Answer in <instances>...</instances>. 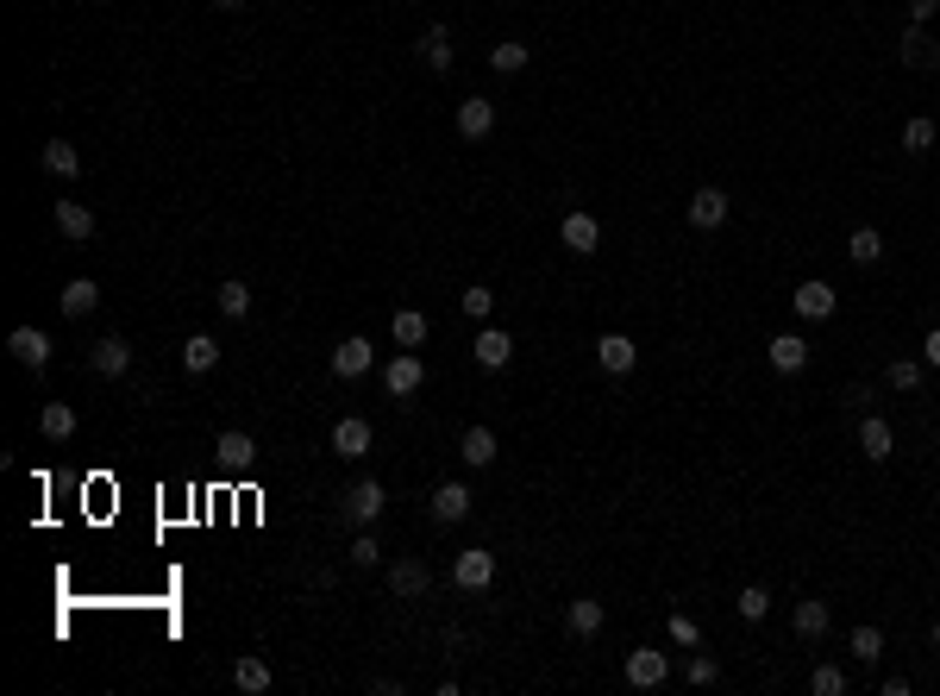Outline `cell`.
Listing matches in <instances>:
<instances>
[{
	"label": "cell",
	"mask_w": 940,
	"mask_h": 696,
	"mask_svg": "<svg viewBox=\"0 0 940 696\" xmlns=\"http://www.w3.org/2000/svg\"><path fill=\"white\" fill-rule=\"evenodd\" d=\"M339 521H351V527H376V521H383V483H376V477L351 483V490L339 496Z\"/></svg>",
	"instance_id": "6da1fadb"
},
{
	"label": "cell",
	"mask_w": 940,
	"mask_h": 696,
	"mask_svg": "<svg viewBox=\"0 0 940 696\" xmlns=\"http://www.w3.org/2000/svg\"><path fill=\"white\" fill-rule=\"evenodd\" d=\"M452 584H458V590H489V584H496V552H489V546H470V552H458V565H452Z\"/></svg>",
	"instance_id": "7a4b0ae2"
},
{
	"label": "cell",
	"mask_w": 940,
	"mask_h": 696,
	"mask_svg": "<svg viewBox=\"0 0 940 696\" xmlns=\"http://www.w3.org/2000/svg\"><path fill=\"white\" fill-rule=\"evenodd\" d=\"M420 383H427V364H420L414 352H395V358L383 364V389H389L395 402H408V396H414Z\"/></svg>",
	"instance_id": "3957f363"
},
{
	"label": "cell",
	"mask_w": 940,
	"mask_h": 696,
	"mask_svg": "<svg viewBox=\"0 0 940 696\" xmlns=\"http://www.w3.org/2000/svg\"><path fill=\"white\" fill-rule=\"evenodd\" d=\"M596 364L608 370V377H627V370L640 364V345H633L627 333H602L596 339Z\"/></svg>",
	"instance_id": "277c9868"
},
{
	"label": "cell",
	"mask_w": 940,
	"mask_h": 696,
	"mask_svg": "<svg viewBox=\"0 0 940 696\" xmlns=\"http://www.w3.org/2000/svg\"><path fill=\"white\" fill-rule=\"evenodd\" d=\"M665 678H671V659H665V653H652V646L627 653V684H633V690H658Z\"/></svg>",
	"instance_id": "5b68a950"
},
{
	"label": "cell",
	"mask_w": 940,
	"mask_h": 696,
	"mask_svg": "<svg viewBox=\"0 0 940 696\" xmlns=\"http://www.w3.org/2000/svg\"><path fill=\"white\" fill-rule=\"evenodd\" d=\"M376 364V345L364 339V333H351V339H339V352H333V377H364V370Z\"/></svg>",
	"instance_id": "8992f818"
},
{
	"label": "cell",
	"mask_w": 940,
	"mask_h": 696,
	"mask_svg": "<svg viewBox=\"0 0 940 696\" xmlns=\"http://www.w3.org/2000/svg\"><path fill=\"white\" fill-rule=\"evenodd\" d=\"M834 301H840V295H834L828 283H821V276H809V283H796V295H790V308L803 314V320H828V314H834Z\"/></svg>",
	"instance_id": "52a82bcc"
},
{
	"label": "cell",
	"mask_w": 940,
	"mask_h": 696,
	"mask_svg": "<svg viewBox=\"0 0 940 696\" xmlns=\"http://www.w3.org/2000/svg\"><path fill=\"white\" fill-rule=\"evenodd\" d=\"M859 452L872 458V464H890V452H897V433H890L884 414H865V421H859Z\"/></svg>",
	"instance_id": "ba28073f"
},
{
	"label": "cell",
	"mask_w": 940,
	"mask_h": 696,
	"mask_svg": "<svg viewBox=\"0 0 940 696\" xmlns=\"http://www.w3.org/2000/svg\"><path fill=\"white\" fill-rule=\"evenodd\" d=\"M7 352L26 364V370H44V364H51V339H44L38 327H13V333H7Z\"/></svg>",
	"instance_id": "9c48e42d"
},
{
	"label": "cell",
	"mask_w": 940,
	"mask_h": 696,
	"mask_svg": "<svg viewBox=\"0 0 940 696\" xmlns=\"http://www.w3.org/2000/svg\"><path fill=\"white\" fill-rule=\"evenodd\" d=\"M427 584H433V571L420 565V559H395V565H389V590L402 596V602H414V596H427Z\"/></svg>",
	"instance_id": "30bf717a"
},
{
	"label": "cell",
	"mask_w": 940,
	"mask_h": 696,
	"mask_svg": "<svg viewBox=\"0 0 940 696\" xmlns=\"http://www.w3.org/2000/svg\"><path fill=\"white\" fill-rule=\"evenodd\" d=\"M470 358H477L483 370H508V358H514V339H508L502 327H483V333H477V345H470Z\"/></svg>",
	"instance_id": "8fae6325"
},
{
	"label": "cell",
	"mask_w": 940,
	"mask_h": 696,
	"mask_svg": "<svg viewBox=\"0 0 940 696\" xmlns=\"http://www.w3.org/2000/svg\"><path fill=\"white\" fill-rule=\"evenodd\" d=\"M903 63L909 69H940V38L928 26H909L903 32Z\"/></svg>",
	"instance_id": "7c38bea8"
},
{
	"label": "cell",
	"mask_w": 940,
	"mask_h": 696,
	"mask_svg": "<svg viewBox=\"0 0 940 696\" xmlns=\"http://www.w3.org/2000/svg\"><path fill=\"white\" fill-rule=\"evenodd\" d=\"M458 132L464 138H489V132H496V101H483V95L458 101Z\"/></svg>",
	"instance_id": "4fadbf2b"
},
{
	"label": "cell",
	"mask_w": 940,
	"mask_h": 696,
	"mask_svg": "<svg viewBox=\"0 0 940 696\" xmlns=\"http://www.w3.org/2000/svg\"><path fill=\"white\" fill-rule=\"evenodd\" d=\"M214 452H220V464H226V471H251V464H257V439L226 427V433L214 439Z\"/></svg>",
	"instance_id": "5bb4252c"
},
{
	"label": "cell",
	"mask_w": 940,
	"mask_h": 696,
	"mask_svg": "<svg viewBox=\"0 0 940 696\" xmlns=\"http://www.w3.org/2000/svg\"><path fill=\"white\" fill-rule=\"evenodd\" d=\"M214 364H220V339H214V333H188V345H182V370H188V377H207Z\"/></svg>",
	"instance_id": "9a60e30c"
},
{
	"label": "cell",
	"mask_w": 940,
	"mask_h": 696,
	"mask_svg": "<svg viewBox=\"0 0 940 696\" xmlns=\"http://www.w3.org/2000/svg\"><path fill=\"white\" fill-rule=\"evenodd\" d=\"M458 458L470 464V471H489V464H496V433H489V427H464Z\"/></svg>",
	"instance_id": "2e32d148"
},
{
	"label": "cell",
	"mask_w": 940,
	"mask_h": 696,
	"mask_svg": "<svg viewBox=\"0 0 940 696\" xmlns=\"http://www.w3.org/2000/svg\"><path fill=\"white\" fill-rule=\"evenodd\" d=\"M558 232H564V245H571L577 258H590V251L602 245V226H596V214H564V226H558Z\"/></svg>",
	"instance_id": "e0dca14e"
},
{
	"label": "cell",
	"mask_w": 940,
	"mask_h": 696,
	"mask_svg": "<svg viewBox=\"0 0 940 696\" xmlns=\"http://www.w3.org/2000/svg\"><path fill=\"white\" fill-rule=\"evenodd\" d=\"M57 308H63L69 320H82V314H94V308H101V289H94V276H76V283H63Z\"/></svg>",
	"instance_id": "ac0fdd59"
},
{
	"label": "cell",
	"mask_w": 940,
	"mask_h": 696,
	"mask_svg": "<svg viewBox=\"0 0 940 696\" xmlns=\"http://www.w3.org/2000/svg\"><path fill=\"white\" fill-rule=\"evenodd\" d=\"M765 358H771V370H784V377H796V370L809 364V345L796 339V333H778V339L765 345Z\"/></svg>",
	"instance_id": "d6986e66"
},
{
	"label": "cell",
	"mask_w": 940,
	"mask_h": 696,
	"mask_svg": "<svg viewBox=\"0 0 940 696\" xmlns=\"http://www.w3.org/2000/svg\"><path fill=\"white\" fill-rule=\"evenodd\" d=\"M721 220H727V195H721V189H696V195H690V226H696V232H715Z\"/></svg>",
	"instance_id": "ffe728a7"
},
{
	"label": "cell",
	"mask_w": 940,
	"mask_h": 696,
	"mask_svg": "<svg viewBox=\"0 0 940 696\" xmlns=\"http://www.w3.org/2000/svg\"><path fill=\"white\" fill-rule=\"evenodd\" d=\"M464 515H470V490H464V483H439V490H433V521L452 527Z\"/></svg>",
	"instance_id": "44dd1931"
},
{
	"label": "cell",
	"mask_w": 940,
	"mask_h": 696,
	"mask_svg": "<svg viewBox=\"0 0 940 696\" xmlns=\"http://www.w3.org/2000/svg\"><path fill=\"white\" fill-rule=\"evenodd\" d=\"M333 452H339V458H364V452H370V421L345 414V421L333 427Z\"/></svg>",
	"instance_id": "7402d4cb"
},
{
	"label": "cell",
	"mask_w": 940,
	"mask_h": 696,
	"mask_svg": "<svg viewBox=\"0 0 940 696\" xmlns=\"http://www.w3.org/2000/svg\"><path fill=\"white\" fill-rule=\"evenodd\" d=\"M88 364L101 370V377H126V370H132V345H126V339H101V345L88 352Z\"/></svg>",
	"instance_id": "603a6c76"
},
{
	"label": "cell",
	"mask_w": 940,
	"mask_h": 696,
	"mask_svg": "<svg viewBox=\"0 0 940 696\" xmlns=\"http://www.w3.org/2000/svg\"><path fill=\"white\" fill-rule=\"evenodd\" d=\"M38 164L51 170V176H63V182H69V176H82V151L69 145V138H51V145L38 151Z\"/></svg>",
	"instance_id": "cb8c5ba5"
},
{
	"label": "cell",
	"mask_w": 940,
	"mask_h": 696,
	"mask_svg": "<svg viewBox=\"0 0 940 696\" xmlns=\"http://www.w3.org/2000/svg\"><path fill=\"white\" fill-rule=\"evenodd\" d=\"M828 602H796V615H790V628H796V640H821L828 634Z\"/></svg>",
	"instance_id": "d4e9b609"
},
{
	"label": "cell",
	"mask_w": 940,
	"mask_h": 696,
	"mask_svg": "<svg viewBox=\"0 0 940 696\" xmlns=\"http://www.w3.org/2000/svg\"><path fill=\"white\" fill-rule=\"evenodd\" d=\"M564 628H571L577 640H590V634H602V602H590V596H577L571 609H564Z\"/></svg>",
	"instance_id": "484cf974"
},
{
	"label": "cell",
	"mask_w": 940,
	"mask_h": 696,
	"mask_svg": "<svg viewBox=\"0 0 940 696\" xmlns=\"http://www.w3.org/2000/svg\"><path fill=\"white\" fill-rule=\"evenodd\" d=\"M232 684H239L245 696H264V690H270V665L257 659V653H239V665H232Z\"/></svg>",
	"instance_id": "4316f807"
},
{
	"label": "cell",
	"mask_w": 940,
	"mask_h": 696,
	"mask_svg": "<svg viewBox=\"0 0 940 696\" xmlns=\"http://www.w3.org/2000/svg\"><path fill=\"white\" fill-rule=\"evenodd\" d=\"M57 232H63V239H88V232H94V207L57 201Z\"/></svg>",
	"instance_id": "83f0119b"
},
{
	"label": "cell",
	"mask_w": 940,
	"mask_h": 696,
	"mask_svg": "<svg viewBox=\"0 0 940 696\" xmlns=\"http://www.w3.org/2000/svg\"><path fill=\"white\" fill-rule=\"evenodd\" d=\"M38 433L44 439H69V433H76V408H69V402H44L38 408Z\"/></svg>",
	"instance_id": "f1b7e54d"
},
{
	"label": "cell",
	"mask_w": 940,
	"mask_h": 696,
	"mask_svg": "<svg viewBox=\"0 0 940 696\" xmlns=\"http://www.w3.org/2000/svg\"><path fill=\"white\" fill-rule=\"evenodd\" d=\"M846 258H853V264H878L884 258V232L878 226H859L853 239H846Z\"/></svg>",
	"instance_id": "f546056e"
},
{
	"label": "cell",
	"mask_w": 940,
	"mask_h": 696,
	"mask_svg": "<svg viewBox=\"0 0 940 696\" xmlns=\"http://www.w3.org/2000/svg\"><path fill=\"white\" fill-rule=\"evenodd\" d=\"M420 63H427V69H439V76L452 69V38H445V26H433L427 38H420Z\"/></svg>",
	"instance_id": "4dcf8cb0"
},
{
	"label": "cell",
	"mask_w": 940,
	"mask_h": 696,
	"mask_svg": "<svg viewBox=\"0 0 940 696\" xmlns=\"http://www.w3.org/2000/svg\"><path fill=\"white\" fill-rule=\"evenodd\" d=\"M389 333H395V345H420V339H427V314H420V308H402V314L389 320Z\"/></svg>",
	"instance_id": "1f68e13d"
},
{
	"label": "cell",
	"mask_w": 940,
	"mask_h": 696,
	"mask_svg": "<svg viewBox=\"0 0 940 696\" xmlns=\"http://www.w3.org/2000/svg\"><path fill=\"white\" fill-rule=\"evenodd\" d=\"M214 308H220L226 320H245V314H251V289H245V283H220Z\"/></svg>",
	"instance_id": "d6a6232c"
},
{
	"label": "cell",
	"mask_w": 940,
	"mask_h": 696,
	"mask_svg": "<svg viewBox=\"0 0 940 696\" xmlns=\"http://www.w3.org/2000/svg\"><path fill=\"white\" fill-rule=\"evenodd\" d=\"M489 69H496V76H521L527 69V44H514V38L496 44V51H489Z\"/></svg>",
	"instance_id": "836d02e7"
},
{
	"label": "cell",
	"mask_w": 940,
	"mask_h": 696,
	"mask_svg": "<svg viewBox=\"0 0 940 696\" xmlns=\"http://www.w3.org/2000/svg\"><path fill=\"white\" fill-rule=\"evenodd\" d=\"M846 646H853L859 665H878V659H884V634H878V628H853V640H846Z\"/></svg>",
	"instance_id": "e575fe53"
},
{
	"label": "cell",
	"mask_w": 940,
	"mask_h": 696,
	"mask_svg": "<svg viewBox=\"0 0 940 696\" xmlns=\"http://www.w3.org/2000/svg\"><path fill=\"white\" fill-rule=\"evenodd\" d=\"M934 138H940L934 120H909V126H903V151H909V157H922V151H934Z\"/></svg>",
	"instance_id": "d590c367"
},
{
	"label": "cell",
	"mask_w": 940,
	"mask_h": 696,
	"mask_svg": "<svg viewBox=\"0 0 940 696\" xmlns=\"http://www.w3.org/2000/svg\"><path fill=\"white\" fill-rule=\"evenodd\" d=\"M809 690H815V696H846V671H840V665H815V671H809Z\"/></svg>",
	"instance_id": "8d00e7d4"
},
{
	"label": "cell",
	"mask_w": 940,
	"mask_h": 696,
	"mask_svg": "<svg viewBox=\"0 0 940 696\" xmlns=\"http://www.w3.org/2000/svg\"><path fill=\"white\" fill-rule=\"evenodd\" d=\"M665 628H671V640H677V646H690V653L702 646V621H696V615H684V609H677V615L665 621Z\"/></svg>",
	"instance_id": "74e56055"
},
{
	"label": "cell",
	"mask_w": 940,
	"mask_h": 696,
	"mask_svg": "<svg viewBox=\"0 0 940 696\" xmlns=\"http://www.w3.org/2000/svg\"><path fill=\"white\" fill-rule=\"evenodd\" d=\"M458 308H464V314H470V320H489V308H496V295H489V289H483V283H470V289H464V295H458Z\"/></svg>",
	"instance_id": "f35d334b"
},
{
	"label": "cell",
	"mask_w": 940,
	"mask_h": 696,
	"mask_svg": "<svg viewBox=\"0 0 940 696\" xmlns=\"http://www.w3.org/2000/svg\"><path fill=\"white\" fill-rule=\"evenodd\" d=\"M376 559H383V546H376V533H370V527H358V540H351V565H364V571H370Z\"/></svg>",
	"instance_id": "ab89813d"
},
{
	"label": "cell",
	"mask_w": 940,
	"mask_h": 696,
	"mask_svg": "<svg viewBox=\"0 0 940 696\" xmlns=\"http://www.w3.org/2000/svg\"><path fill=\"white\" fill-rule=\"evenodd\" d=\"M740 615H746V621H765V615H771V596H765L759 584H746V590H740Z\"/></svg>",
	"instance_id": "60d3db41"
},
{
	"label": "cell",
	"mask_w": 940,
	"mask_h": 696,
	"mask_svg": "<svg viewBox=\"0 0 940 696\" xmlns=\"http://www.w3.org/2000/svg\"><path fill=\"white\" fill-rule=\"evenodd\" d=\"M915 383H922V364H915V358H897V364H890V389H903V396H909Z\"/></svg>",
	"instance_id": "b9f144b4"
},
{
	"label": "cell",
	"mask_w": 940,
	"mask_h": 696,
	"mask_svg": "<svg viewBox=\"0 0 940 696\" xmlns=\"http://www.w3.org/2000/svg\"><path fill=\"white\" fill-rule=\"evenodd\" d=\"M715 678H721V665H715L709 653H696V659H690V684H696V690H709Z\"/></svg>",
	"instance_id": "7bdbcfd3"
},
{
	"label": "cell",
	"mask_w": 940,
	"mask_h": 696,
	"mask_svg": "<svg viewBox=\"0 0 940 696\" xmlns=\"http://www.w3.org/2000/svg\"><path fill=\"white\" fill-rule=\"evenodd\" d=\"M934 13H940V0H909V26H928Z\"/></svg>",
	"instance_id": "ee69618b"
},
{
	"label": "cell",
	"mask_w": 940,
	"mask_h": 696,
	"mask_svg": "<svg viewBox=\"0 0 940 696\" xmlns=\"http://www.w3.org/2000/svg\"><path fill=\"white\" fill-rule=\"evenodd\" d=\"M922 358H928V364H934V370H940V327H934V333H928V339H922Z\"/></svg>",
	"instance_id": "f6af8a7d"
},
{
	"label": "cell",
	"mask_w": 940,
	"mask_h": 696,
	"mask_svg": "<svg viewBox=\"0 0 940 696\" xmlns=\"http://www.w3.org/2000/svg\"><path fill=\"white\" fill-rule=\"evenodd\" d=\"M214 7H245V0H214Z\"/></svg>",
	"instance_id": "bcb514c9"
},
{
	"label": "cell",
	"mask_w": 940,
	"mask_h": 696,
	"mask_svg": "<svg viewBox=\"0 0 940 696\" xmlns=\"http://www.w3.org/2000/svg\"><path fill=\"white\" fill-rule=\"evenodd\" d=\"M934 653H940V621H934Z\"/></svg>",
	"instance_id": "7dc6e473"
}]
</instances>
